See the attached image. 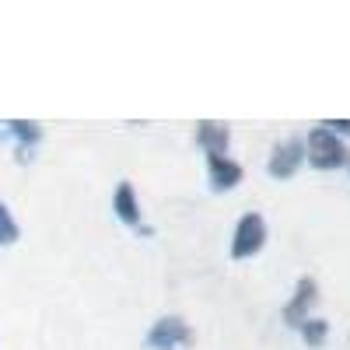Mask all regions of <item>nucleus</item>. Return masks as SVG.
<instances>
[{"label":"nucleus","instance_id":"obj_1","mask_svg":"<svg viewBox=\"0 0 350 350\" xmlns=\"http://www.w3.org/2000/svg\"><path fill=\"white\" fill-rule=\"evenodd\" d=\"M305 161L315 168V172H340L350 165V151L340 137H333L329 130L315 126L305 140Z\"/></svg>","mask_w":350,"mask_h":350},{"label":"nucleus","instance_id":"obj_2","mask_svg":"<svg viewBox=\"0 0 350 350\" xmlns=\"http://www.w3.org/2000/svg\"><path fill=\"white\" fill-rule=\"evenodd\" d=\"M267 239H270L267 217L256 214V211H249V214L239 217L235 231H231V249H228V252H231V259H235V262L256 259V256L262 252V245H267Z\"/></svg>","mask_w":350,"mask_h":350},{"label":"nucleus","instance_id":"obj_3","mask_svg":"<svg viewBox=\"0 0 350 350\" xmlns=\"http://www.w3.org/2000/svg\"><path fill=\"white\" fill-rule=\"evenodd\" d=\"M193 343H196V333H193V326L186 323L183 315L154 319L148 336H144V347L148 350H183V347H193Z\"/></svg>","mask_w":350,"mask_h":350},{"label":"nucleus","instance_id":"obj_4","mask_svg":"<svg viewBox=\"0 0 350 350\" xmlns=\"http://www.w3.org/2000/svg\"><path fill=\"white\" fill-rule=\"evenodd\" d=\"M315 305H319V280L305 273V277H298L291 301L280 308V323H284L287 329L298 333V326L305 323V319H312V308H315Z\"/></svg>","mask_w":350,"mask_h":350},{"label":"nucleus","instance_id":"obj_5","mask_svg":"<svg viewBox=\"0 0 350 350\" xmlns=\"http://www.w3.org/2000/svg\"><path fill=\"white\" fill-rule=\"evenodd\" d=\"M301 165H305V140L301 137H287L284 144H277V148L270 151L267 175L273 183H287V179H295V175L301 172Z\"/></svg>","mask_w":350,"mask_h":350},{"label":"nucleus","instance_id":"obj_6","mask_svg":"<svg viewBox=\"0 0 350 350\" xmlns=\"http://www.w3.org/2000/svg\"><path fill=\"white\" fill-rule=\"evenodd\" d=\"M112 214L120 217L130 231H137V235H144V239L154 235V228L144 224V211H140V200H137V189H133L130 179H123L120 186H116V193H112Z\"/></svg>","mask_w":350,"mask_h":350},{"label":"nucleus","instance_id":"obj_7","mask_svg":"<svg viewBox=\"0 0 350 350\" xmlns=\"http://www.w3.org/2000/svg\"><path fill=\"white\" fill-rule=\"evenodd\" d=\"M245 179V168L228 158V154H207V183H211V193H231L239 189Z\"/></svg>","mask_w":350,"mask_h":350},{"label":"nucleus","instance_id":"obj_8","mask_svg":"<svg viewBox=\"0 0 350 350\" xmlns=\"http://www.w3.org/2000/svg\"><path fill=\"white\" fill-rule=\"evenodd\" d=\"M8 137L14 140L18 165H28L36 158V148L42 144V123L39 120H8Z\"/></svg>","mask_w":350,"mask_h":350},{"label":"nucleus","instance_id":"obj_9","mask_svg":"<svg viewBox=\"0 0 350 350\" xmlns=\"http://www.w3.org/2000/svg\"><path fill=\"white\" fill-rule=\"evenodd\" d=\"M196 144L203 148V154H228L231 148V130L217 120H200L196 123Z\"/></svg>","mask_w":350,"mask_h":350},{"label":"nucleus","instance_id":"obj_10","mask_svg":"<svg viewBox=\"0 0 350 350\" xmlns=\"http://www.w3.org/2000/svg\"><path fill=\"white\" fill-rule=\"evenodd\" d=\"M298 336H301V343L308 350H323L326 340H329V323L319 319V315H312V319H305V323L298 326Z\"/></svg>","mask_w":350,"mask_h":350},{"label":"nucleus","instance_id":"obj_11","mask_svg":"<svg viewBox=\"0 0 350 350\" xmlns=\"http://www.w3.org/2000/svg\"><path fill=\"white\" fill-rule=\"evenodd\" d=\"M21 239V228H18V221H14V214H11V207L4 200H0V249H8V245H14Z\"/></svg>","mask_w":350,"mask_h":350},{"label":"nucleus","instance_id":"obj_12","mask_svg":"<svg viewBox=\"0 0 350 350\" xmlns=\"http://www.w3.org/2000/svg\"><path fill=\"white\" fill-rule=\"evenodd\" d=\"M319 126L329 130V133H333V137H340V140H347V137H350V120H323Z\"/></svg>","mask_w":350,"mask_h":350},{"label":"nucleus","instance_id":"obj_13","mask_svg":"<svg viewBox=\"0 0 350 350\" xmlns=\"http://www.w3.org/2000/svg\"><path fill=\"white\" fill-rule=\"evenodd\" d=\"M4 140H11V137H8V123H0V144Z\"/></svg>","mask_w":350,"mask_h":350},{"label":"nucleus","instance_id":"obj_14","mask_svg":"<svg viewBox=\"0 0 350 350\" xmlns=\"http://www.w3.org/2000/svg\"><path fill=\"white\" fill-rule=\"evenodd\" d=\"M347 168H350V165H347Z\"/></svg>","mask_w":350,"mask_h":350}]
</instances>
